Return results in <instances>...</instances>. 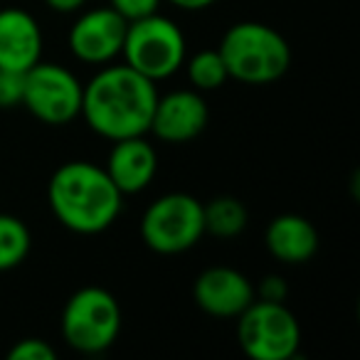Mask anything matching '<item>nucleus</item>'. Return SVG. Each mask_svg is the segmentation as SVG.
Listing matches in <instances>:
<instances>
[{"mask_svg":"<svg viewBox=\"0 0 360 360\" xmlns=\"http://www.w3.org/2000/svg\"><path fill=\"white\" fill-rule=\"evenodd\" d=\"M32 237L27 225L15 215H0V271H11L30 255Z\"/></svg>","mask_w":360,"mask_h":360,"instance_id":"obj_16","label":"nucleus"},{"mask_svg":"<svg viewBox=\"0 0 360 360\" xmlns=\"http://www.w3.org/2000/svg\"><path fill=\"white\" fill-rule=\"evenodd\" d=\"M104 170L121 195H136L153 183L158 155L153 146L146 141V136H131V139L114 141Z\"/></svg>","mask_w":360,"mask_h":360,"instance_id":"obj_12","label":"nucleus"},{"mask_svg":"<svg viewBox=\"0 0 360 360\" xmlns=\"http://www.w3.org/2000/svg\"><path fill=\"white\" fill-rule=\"evenodd\" d=\"M255 299L252 281L232 266H210L193 284L195 306L215 319H237Z\"/></svg>","mask_w":360,"mask_h":360,"instance_id":"obj_11","label":"nucleus"},{"mask_svg":"<svg viewBox=\"0 0 360 360\" xmlns=\"http://www.w3.org/2000/svg\"><path fill=\"white\" fill-rule=\"evenodd\" d=\"M168 3H170V6H175V8H180V11L195 13V11H205V8L215 6L217 0H168Z\"/></svg>","mask_w":360,"mask_h":360,"instance_id":"obj_23","label":"nucleus"},{"mask_svg":"<svg viewBox=\"0 0 360 360\" xmlns=\"http://www.w3.org/2000/svg\"><path fill=\"white\" fill-rule=\"evenodd\" d=\"M202 217H205V232L222 240L237 237L247 227L245 202L232 195H217L210 202H202Z\"/></svg>","mask_w":360,"mask_h":360,"instance_id":"obj_15","label":"nucleus"},{"mask_svg":"<svg viewBox=\"0 0 360 360\" xmlns=\"http://www.w3.org/2000/svg\"><path fill=\"white\" fill-rule=\"evenodd\" d=\"M160 0H109V8L116 11L126 22L158 13Z\"/></svg>","mask_w":360,"mask_h":360,"instance_id":"obj_20","label":"nucleus"},{"mask_svg":"<svg viewBox=\"0 0 360 360\" xmlns=\"http://www.w3.org/2000/svg\"><path fill=\"white\" fill-rule=\"evenodd\" d=\"M188 79H191L193 89L198 91H215L230 79L227 67L222 62L220 52L217 50H202L195 57H191L188 62Z\"/></svg>","mask_w":360,"mask_h":360,"instance_id":"obj_17","label":"nucleus"},{"mask_svg":"<svg viewBox=\"0 0 360 360\" xmlns=\"http://www.w3.org/2000/svg\"><path fill=\"white\" fill-rule=\"evenodd\" d=\"M217 52L230 79L250 86L274 84L291 67V47L286 37L266 22L257 20L235 22L227 27Z\"/></svg>","mask_w":360,"mask_h":360,"instance_id":"obj_3","label":"nucleus"},{"mask_svg":"<svg viewBox=\"0 0 360 360\" xmlns=\"http://www.w3.org/2000/svg\"><path fill=\"white\" fill-rule=\"evenodd\" d=\"M205 235L202 202L188 193H168L146 207L141 217V237L158 255H180L198 245Z\"/></svg>","mask_w":360,"mask_h":360,"instance_id":"obj_7","label":"nucleus"},{"mask_svg":"<svg viewBox=\"0 0 360 360\" xmlns=\"http://www.w3.org/2000/svg\"><path fill=\"white\" fill-rule=\"evenodd\" d=\"M210 111L202 91L198 89H175L155 99V109L150 116V129L163 143H188L205 131Z\"/></svg>","mask_w":360,"mask_h":360,"instance_id":"obj_9","label":"nucleus"},{"mask_svg":"<svg viewBox=\"0 0 360 360\" xmlns=\"http://www.w3.org/2000/svg\"><path fill=\"white\" fill-rule=\"evenodd\" d=\"M22 89H25V72L0 70V109L22 106Z\"/></svg>","mask_w":360,"mask_h":360,"instance_id":"obj_18","label":"nucleus"},{"mask_svg":"<svg viewBox=\"0 0 360 360\" xmlns=\"http://www.w3.org/2000/svg\"><path fill=\"white\" fill-rule=\"evenodd\" d=\"M286 294H289V289H286L281 276H266L259 284V299L264 301H284Z\"/></svg>","mask_w":360,"mask_h":360,"instance_id":"obj_21","label":"nucleus"},{"mask_svg":"<svg viewBox=\"0 0 360 360\" xmlns=\"http://www.w3.org/2000/svg\"><path fill=\"white\" fill-rule=\"evenodd\" d=\"M129 22L111 8L82 13L70 27V50L86 65H109L121 55Z\"/></svg>","mask_w":360,"mask_h":360,"instance_id":"obj_10","label":"nucleus"},{"mask_svg":"<svg viewBox=\"0 0 360 360\" xmlns=\"http://www.w3.org/2000/svg\"><path fill=\"white\" fill-rule=\"evenodd\" d=\"M40 22L20 8L0 11V70L27 72L42 60Z\"/></svg>","mask_w":360,"mask_h":360,"instance_id":"obj_13","label":"nucleus"},{"mask_svg":"<svg viewBox=\"0 0 360 360\" xmlns=\"http://www.w3.org/2000/svg\"><path fill=\"white\" fill-rule=\"evenodd\" d=\"M121 333V306L101 286L75 291L62 311V338L70 348L94 355L114 345Z\"/></svg>","mask_w":360,"mask_h":360,"instance_id":"obj_5","label":"nucleus"},{"mask_svg":"<svg viewBox=\"0 0 360 360\" xmlns=\"http://www.w3.org/2000/svg\"><path fill=\"white\" fill-rule=\"evenodd\" d=\"M237 340L252 360H291L299 353L301 326L284 301L255 299L237 316Z\"/></svg>","mask_w":360,"mask_h":360,"instance_id":"obj_6","label":"nucleus"},{"mask_svg":"<svg viewBox=\"0 0 360 360\" xmlns=\"http://www.w3.org/2000/svg\"><path fill=\"white\" fill-rule=\"evenodd\" d=\"M155 82L129 65H106L84 84L79 116L106 141L146 136L155 109Z\"/></svg>","mask_w":360,"mask_h":360,"instance_id":"obj_1","label":"nucleus"},{"mask_svg":"<svg viewBox=\"0 0 360 360\" xmlns=\"http://www.w3.org/2000/svg\"><path fill=\"white\" fill-rule=\"evenodd\" d=\"M84 84L57 62H37L25 72L22 106L47 126H67L79 116Z\"/></svg>","mask_w":360,"mask_h":360,"instance_id":"obj_8","label":"nucleus"},{"mask_svg":"<svg viewBox=\"0 0 360 360\" xmlns=\"http://www.w3.org/2000/svg\"><path fill=\"white\" fill-rule=\"evenodd\" d=\"M121 55L124 65L139 75L150 82H163L186 62V35L170 18L153 13L126 25Z\"/></svg>","mask_w":360,"mask_h":360,"instance_id":"obj_4","label":"nucleus"},{"mask_svg":"<svg viewBox=\"0 0 360 360\" xmlns=\"http://www.w3.org/2000/svg\"><path fill=\"white\" fill-rule=\"evenodd\" d=\"M269 255L281 264H304L319 252V230L314 222L294 212L276 215L264 232Z\"/></svg>","mask_w":360,"mask_h":360,"instance_id":"obj_14","label":"nucleus"},{"mask_svg":"<svg viewBox=\"0 0 360 360\" xmlns=\"http://www.w3.org/2000/svg\"><path fill=\"white\" fill-rule=\"evenodd\" d=\"M52 215L77 235H99L121 215L124 195L111 183L104 165L70 160L52 173L47 186Z\"/></svg>","mask_w":360,"mask_h":360,"instance_id":"obj_2","label":"nucleus"},{"mask_svg":"<svg viewBox=\"0 0 360 360\" xmlns=\"http://www.w3.org/2000/svg\"><path fill=\"white\" fill-rule=\"evenodd\" d=\"M57 353L42 338H22L8 350V360H55Z\"/></svg>","mask_w":360,"mask_h":360,"instance_id":"obj_19","label":"nucleus"},{"mask_svg":"<svg viewBox=\"0 0 360 360\" xmlns=\"http://www.w3.org/2000/svg\"><path fill=\"white\" fill-rule=\"evenodd\" d=\"M55 13H77L86 6V0H45Z\"/></svg>","mask_w":360,"mask_h":360,"instance_id":"obj_22","label":"nucleus"}]
</instances>
